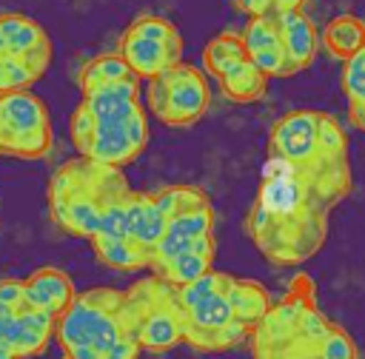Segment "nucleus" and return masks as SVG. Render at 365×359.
I'll use <instances>...</instances> for the list:
<instances>
[{
    "label": "nucleus",
    "instance_id": "obj_1",
    "mask_svg": "<svg viewBox=\"0 0 365 359\" xmlns=\"http://www.w3.org/2000/svg\"><path fill=\"white\" fill-rule=\"evenodd\" d=\"M354 185L348 157L317 151L299 165L268 157L257 197L245 214V234L277 268L308 262L328 236V217Z\"/></svg>",
    "mask_w": 365,
    "mask_h": 359
},
{
    "label": "nucleus",
    "instance_id": "obj_2",
    "mask_svg": "<svg viewBox=\"0 0 365 359\" xmlns=\"http://www.w3.org/2000/svg\"><path fill=\"white\" fill-rule=\"evenodd\" d=\"M128 191L123 168L103 165L94 160H71L51 177L48 185V211L54 225L71 236L91 239L100 228L103 208Z\"/></svg>",
    "mask_w": 365,
    "mask_h": 359
},
{
    "label": "nucleus",
    "instance_id": "obj_3",
    "mask_svg": "<svg viewBox=\"0 0 365 359\" xmlns=\"http://www.w3.org/2000/svg\"><path fill=\"white\" fill-rule=\"evenodd\" d=\"M125 333H131L125 291L117 288H91L77 293L54 322V336L66 359H100V353Z\"/></svg>",
    "mask_w": 365,
    "mask_h": 359
},
{
    "label": "nucleus",
    "instance_id": "obj_4",
    "mask_svg": "<svg viewBox=\"0 0 365 359\" xmlns=\"http://www.w3.org/2000/svg\"><path fill=\"white\" fill-rule=\"evenodd\" d=\"M125 316L140 350L165 353L182 342V308L177 302V288L154 274L125 288Z\"/></svg>",
    "mask_w": 365,
    "mask_h": 359
},
{
    "label": "nucleus",
    "instance_id": "obj_5",
    "mask_svg": "<svg viewBox=\"0 0 365 359\" xmlns=\"http://www.w3.org/2000/svg\"><path fill=\"white\" fill-rule=\"evenodd\" d=\"M211 105V91L205 74L194 63H174L160 74L148 77V108L151 114L171 125L188 128L205 117Z\"/></svg>",
    "mask_w": 365,
    "mask_h": 359
},
{
    "label": "nucleus",
    "instance_id": "obj_6",
    "mask_svg": "<svg viewBox=\"0 0 365 359\" xmlns=\"http://www.w3.org/2000/svg\"><path fill=\"white\" fill-rule=\"evenodd\" d=\"M51 151V123L46 103L26 91L0 94V154L43 160Z\"/></svg>",
    "mask_w": 365,
    "mask_h": 359
},
{
    "label": "nucleus",
    "instance_id": "obj_7",
    "mask_svg": "<svg viewBox=\"0 0 365 359\" xmlns=\"http://www.w3.org/2000/svg\"><path fill=\"white\" fill-rule=\"evenodd\" d=\"M222 288V285H220ZM248 328L237 322L222 291H214L182 308V342L202 353H220L248 342Z\"/></svg>",
    "mask_w": 365,
    "mask_h": 359
},
{
    "label": "nucleus",
    "instance_id": "obj_8",
    "mask_svg": "<svg viewBox=\"0 0 365 359\" xmlns=\"http://www.w3.org/2000/svg\"><path fill=\"white\" fill-rule=\"evenodd\" d=\"M145 145H148V117L145 108H137L125 117L94 120V128L80 148V157L103 165L125 168L145 151Z\"/></svg>",
    "mask_w": 365,
    "mask_h": 359
},
{
    "label": "nucleus",
    "instance_id": "obj_9",
    "mask_svg": "<svg viewBox=\"0 0 365 359\" xmlns=\"http://www.w3.org/2000/svg\"><path fill=\"white\" fill-rule=\"evenodd\" d=\"M317 108H297L282 114L271 131H268V157L299 165L317 154V125H319Z\"/></svg>",
    "mask_w": 365,
    "mask_h": 359
},
{
    "label": "nucleus",
    "instance_id": "obj_10",
    "mask_svg": "<svg viewBox=\"0 0 365 359\" xmlns=\"http://www.w3.org/2000/svg\"><path fill=\"white\" fill-rule=\"evenodd\" d=\"M205 234H214V208H211V202L197 205V208H188V211H180V214H171L165 219L163 236L151 248L148 271L151 274H160L177 254L188 251L194 245V239H200Z\"/></svg>",
    "mask_w": 365,
    "mask_h": 359
},
{
    "label": "nucleus",
    "instance_id": "obj_11",
    "mask_svg": "<svg viewBox=\"0 0 365 359\" xmlns=\"http://www.w3.org/2000/svg\"><path fill=\"white\" fill-rule=\"evenodd\" d=\"M0 37L6 40L9 51L14 57H20L34 71L37 80L48 71V66H51V40L34 17L20 14V11L0 14Z\"/></svg>",
    "mask_w": 365,
    "mask_h": 359
},
{
    "label": "nucleus",
    "instance_id": "obj_12",
    "mask_svg": "<svg viewBox=\"0 0 365 359\" xmlns=\"http://www.w3.org/2000/svg\"><path fill=\"white\" fill-rule=\"evenodd\" d=\"M54 316L34 311V308H14L0 319V342L17 356V359H29V356H40L46 350V345L54 336Z\"/></svg>",
    "mask_w": 365,
    "mask_h": 359
},
{
    "label": "nucleus",
    "instance_id": "obj_13",
    "mask_svg": "<svg viewBox=\"0 0 365 359\" xmlns=\"http://www.w3.org/2000/svg\"><path fill=\"white\" fill-rule=\"evenodd\" d=\"M240 37H242V46H245V57L268 80L271 77H288L285 51H282V40H279V28H277V14L248 17Z\"/></svg>",
    "mask_w": 365,
    "mask_h": 359
},
{
    "label": "nucleus",
    "instance_id": "obj_14",
    "mask_svg": "<svg viewBox=\"0 0 365 359\" xmlns=\"http://www.w3.org/2000/svg\"><path fill=\"white\" fill-rule=\"evenodd\" d=\"M274 14H277L282 51H285V68H288V77H294L314 63V57L319 51V31L302 9L274 11Z\"/></svg>",
    "mask_w": 365,
    "mask_h": 359
},
{
    "label": "nucleus",
    "instance_id": "obj_15",
    "mask_svg": "<svg viewBox=\"0 0 365 359\" xmlns=\"http://www.w3.org/2000/svg\"><path fill=\"white\" fill-rule=\"evenodd\" d=\"M74 296H77V288H74L71 276L54 265L37 268L34 274H29L23 279V305L43 311L54 319L71 305Z\"/></svg>",
    "mask_w": 365,
    "mask_h": 359
},
{
    "label": "nucleus",
    "instance_id": "obj_16",
    "mask_svg": "<svg viewBox=\"0 0 365 359\" xmlns=\"http://www.w3.org/2000/svg\"><path fill=\"white\" fill-rule=\"evenodd\" d=\"M117 51H120V57L128 63V68H131L137 77H145V80L182 60V51L168 48V46H163V43H157V40L140 37V34H134V31H128V28L123 31Z\"/></svg>",
    "mask_w": 365,
    "mask_h": 359
},
{
    "label": "nucleus",
    "instance_id": "obj_17",
    "mask_svg": "<svg viewBox=\"0 0 365 359\" xmlns=\"http://www.w3.org/2000/svg\"><path fill=\"white\" fill-rule=\"evenodd\" d=\"M163 228H165V214L157 208L154 197L131 188L125 197V236L151 254V248L163 236Z\"/></svg>",
    "mask_w": 365,
    "mask_h": 359
},
{
    "label": "nucleus",
    "instance_id": "obj_18",
    "mask_svg": "<svg viewBox=\"0 0 365 359\" xmlns=\"http://www.w3.org/2000/svg\"><path fill=\"white\" fill-rule=\"evenodd\" d=\"M222 296L228 302V308L234 311L237 322H242L248 331H254V325L265 316V311L271 308V293L245 276H234V274H222Z\"/></svg>",
    "mask_w": 365,
    "mask_h": 359
},
{
    "label": "nucleus",
    "instance_id": "obj_19",
    "mask_svg": "<svg viewBox=\"0 0 365 359\" xmlns=\"http://www.w3.org/2000/svg\"><path fill=\"white\" fill-rule=\"evenodd\" d=\"M220 88L222 94L231 100V103H240V105H248V103H257L262 100L265 88H268V77L248 60V57H240L234 63H228L220 74Z\"/></svg>",
    "mask_w": 365,
    "mask_h": 359
},
{
    "label": "nucleus",
    "instance_id": "obj_20",
    "mask_svg": "<svg viewBox=\"0 0 365 359\" xmlns=\"http://www.w3.org/2000/svg\"><path fill=\"white\" fill-rule=\"evenodd\" d=\"M319 43L334 60L345 63L365 46V20L356 14H336L322 26Z\"/></svg>",
    "mask_w": 365,
    "mask_h": 359
},
{
    "label": "nucleus",
    "instance_id": "obj_21",
    "mask_svg": "<svg viewBox=\"0 0 365 359\" xmlns=\"http://www.w3.org/2000/svg\"><path fill=\"white\" fill-rule=\"evenodd\" d=\"M214 256H217V239H214V234H205V236L194 239V245H191L188 251L177 254V256H174L160 274H154V276H160V279H165V282H171V285H185V282L202 276L205 271H211Z\"/></svg>",
    "mask_w": 365,
    "mask_h": 359
},
{
    "label": "nucleus",
    "instance_id": "obj_22",
    "mask_svg": "<svg viewBox=\"0 0 365 359\" xmlns=\"http://www.w3.org/2000/svg\"><path fill=\"white\" fill-rule=\"evenodd\" d=\"M88 242L94 248L97 262H103L111 271H128V274L148 271L151 254L137 242H131L128 236H91Z\"/></svg>",
    "mask_w": 365,
    "mask_h": 359
},
{
    "label": "nucleus",
    "instance_id": "obj_23",
    "mask_svg": "<svg viewBox=\"0 0 365 359\" xmlns=\"http://www.w3.org/2000/svg\"><path fill=\"white\" fill-rule=\"evenodd\" d=\"M125 77H137V74L128 68V63L120 57V51L97 54L94 60H88L80 68V91L88 94L100 85H108V83H117V80H125Z\"/></svg>",
    "mask_w": 365,
    "mask_h": 359
},
{
    "label": "nucleus",
    "instance_id": "obj_24",
    "mask_svg": "<svg viewBox=\"0 0 365 359\" xmlns=\"http://www.w3.org/2000/svg\"><path fill=\"white\" fill-rule=\"evenodd\" d=\"M240 57H245V46H242L240 31H220L202 48V66L211 77H217L228 63H234Z\"/></svg>",
    "mask_w": 365,
    "mask_h": 359
},
{
    "label": "nucleus",
    "instance_id": "obj_25",
    "mask_svg": "<svg viewBox=\"0 0 365 359\" xmlns=\"http://www.w3.org/2000/svg\"><path fill=\"white\" fill-rule=\"evenodd\" d=\"M125 28L134 31V34H140V37H148V40H157V43H163V46H168V48L182 51V34H180L177 26H174L168 17H163V14H154V11L137 14Z\"/></svg>",
    "mask_w": 365,
    "mask_h": 359
},
{
    "label": "nucleus",
    "instance_id": "obj_26",
    "mask_svg": "<svg viewBox=\"0 0 365 359\" xmlns=\"http://www.w3.org/2000/svg\"><path fill=\"white\" fill-rule=\"evenodd\" d=\"M151 197H154L157 208L165 214V219H168L171 214H180V211H188V208H197V205L211 202V199L205 197V191L197 188V185H168V188H160V191L151 194Z\"/></svg>",
    "mask_w": 365,
    "mask_h": 359
},
{
    "label": "nucleus",
    "instance_id": "obj_27",
    "mask_svg": "<svg viewBox=\"0 0 365 359\" xmlns=\"http://www.w3.org/2000/svg\"><path fill=\"white\" fill-rule=\"evenodd\" d=\"M37 83L34 71L14 54H6L0 57V94H9V91H26Z\"/></svg>",
    "mask_w": 365,
    "mask_h": 359
},
{
    "label": "nucleus",
    "instance_id": "obj_28",
    "mask_svg": "<svg viewBox=\"0 0 365 359\" xmlns=\"http://www.w3.org/2000/svg\"><path fill=\"white\" fill-rule=\"evenodd\" d=\"M319 359H356V345L348 336V331H342L339 325L331 322V328L319 345Z\"/></svg>",
    "mask_w": 365,
    "mask_h": 359
},
{
    "label": "nucleus",
    "instance_id": "obj_29",
    "mask_svg": "<svg viewBox=\"0 0 365 359\" xmlns=\"http://www.w3.org/2000/svg\"><path fill=\"white\" fill-rule=\"evenodd\" d=\"M342 66V88L348 94V103H365V54L359 51Z\"/></svg>",
    "mask_w": 365,
    "mask_h": 359
},
{
    "label": "nucleus",
    "instance_id": "obj_30",
    "mask_svg": "<svg viewBox=\"0 0 365 359\" xmlns=\"http://www.w3.org/2000/svg\"><path fill=\"white\" fill-rule=\"evenodd\" d=\"M71 142H74V148L80 151L83 148V142L88 140V134H91V128H94V120H91V114L86 111V105L80 103L77 108H74V114H71Z\"/></svg>",
    "mask_w": 365,
    "mask_h": 359
},
{
    "label": "nucleus",
    "instance_id": "obj_31",
    "mask_svg": "<svg viewBox=\"0 0 365 359\" xmlns=\"http://www.w3.org/2000/svg\"><path fill=\"white\" fill-rule=\"evenodd\" d=\"M137 356H140V342L131 333L120 336L106 353H100V359H137Z\"/></svg>",
    "mask_w": 365,
    "mask_h": 359
},
{
    "label": "nucleus",
    "instance_id": "obj_32",
    "mask_svg": "<svg viewBox=\"0 0 365 359\" xmlns=\"http://www.w3.org/2000/svg\"><path fill=\"white\" fill-rule=\"evenodd\" d=\"M0 302L9 308H20L23 305V279H0Z\"/></svg>",
    "mask_w": 365,
    "mask_h": 359
},
{
    "label": "nucleus",
    "instance_id": "obj_33",
    "mask_svg": "<svg viewBox=\"0 0 365 359\" xmlns=\"http://www.w3.org/2000/svg\"><path fill=\"white\" fill-rule=\"evenodd\" d=\"M234 6L245 14V17H259V14H274V3L271 0H234Z\"/></svg>",
    "mask_w": 365,
    "mask_h": 359
},
{
    "label": "nucleus",
    "instance_id": "obj_34",
    "mask_svg": "<svg viewBox=\"0 0 365 359\" xmlns=\"http://www.w3.org/2000/svg\"><path fill=\"white\" fill-rule=\"evenodd\" d=\"M274 11H291V9H302L308 0H271Z\"/></svg>",
    "mask_w": 365,
    "mask_h": 359
},
{
    "label": "nucleus",
    "instance_id": "obj_35",
    "mask_svg": "<svg viewBox=\"0 0 365 359\" xmlns=\"http://www.w3.org/2000/svg\"><path fill=\"white\" fill-rule=\"evenodd\" d=\"M0 359H17V356H14L9 348H0Z\"/></svg>",
    "mask_w": 365,
    "mask_h": 359
},
{
    "label": "nucleus",
    "instance_id": "obj_36",
    "mask_svg": "<svg viewBox=\"0 0 365 359\" xmlns=\"http://www.w3.org/2000/svg\"><path fill=\"white\" fill-rule=\"evenodd\" d=\"M9 311H14V308H9V305H3V302H0V319H3Z\"/></svg>",
    "mask_w": 365,
    "mask_h": 359
},
{
    "label": "nucleus",
    "instance_id": "obj_37",
    "mask_svg": "<svg viewBox=\"0 0 365 359\" xmlns=\"http://www.w3.org/2000/svg\"><path fill=\"white\" fill-rule=\"evenodd\" d=\"M0 348H6V345H3V342H0Z\"/></svg>",
    "mask_w": 365,
    "mask_h": 359
},
{
    "label": "nucleus",
    "instance_id": "obj_38",
    "mask_svg": "<svg viewBox=\"0 0 365 359\" xmlns=\"http://www.w3.org/2000/svg\"><path fill=\"white\" fill-rule=\"evenodd\" d=\"M362 54H365V46H362Z\"/></svg>",
    "mask_w": 365,
    "mask_h": 359
}]
</instances>
